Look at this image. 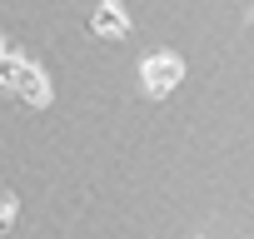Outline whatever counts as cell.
Wrapping results in <instances>:
<instances>
[{
  "mask_svg": "<svg viewBox=\"0 0 254 239\" xmlns=\"http://www.w3.org/2000/svg\"><path fill=\"white\" fill-rule=\"evenodd\" d=\"M5 85H10L25 105H50V85H45V75H40L20 50H10V45H5Z\"/></svg>",
  "mask_w": 254,
  "mask_h": 239,
  "instance_id": "1",
  "label": "cell"
},
{
  "mask_svg": "<svg viewBox=\"0 0 254 239\" xmlns=\"http://www.w3.org/2000/svg\"><path fill=\"white\" fill-rule=\"evenodd\" d=\"M0 204H5V209H0V224H10V219H15V194H5Z\"/></svg>",
  "mask_w": 254,
  "mask_h": 239,
  "instance_id": "4",
  "label": "cell"
},
{
  "mask_svg": "<svg viewBox=\"0 0 254 239\" xmlns=\"http://www.w3.org/2000/svg\"><path fill=\"white\" fill-rule=\"evenodd\" d=\"M180 80H185V60H180L175 50H155V55L140 60V85H145V95H170Z\"/></svg>",
  "mask_w": 254,
  "mask_h": 239,
  "instance_id": "2",
  "label": "cell"
},
{
  "mask_svg": "<svg viewBox=\"0 0 254 239\" xmlns=\"http://www.w3.org/2000/svg\"><path fill=\"white\" fill-rule=\"evenodd\" d=\"M90 35H100V40H125L130 35V15H125L120 0H105V5L90 15Z\"/></svg>",
  "mask_w": 254,
  "mask_h": 239,
  "instance_id": "3",
  "label": "cell"
}]
</instances>
